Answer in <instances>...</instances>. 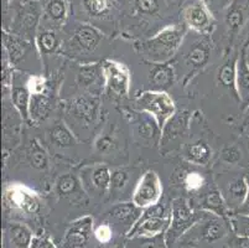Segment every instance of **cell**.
Listing matches in <instances>:
<instances>
[{"instance_id":"obj_1","label":"cell","mask_w":249,"mask_h":248,"mask_svg":"<svg viewBox=\"0 0 249 248\" xmlns=\"http://www.w3.org/2000/svg\"><path fill=\"white\" fill-rule=\"evenodd\" d=\"M183 0H122L121 38L145 40L178 24Z\"/></svg>"},{"instance_id":"obj_2","label":"cell","mask_w":249,"mask_h":248,"mask_svg":"<svg viewBox=\"0 0 249 248\" xmlns=\"http://www.w3.org/2000/svg\"><path fill=\"white\" fill-rule=\"evenodd\" d=\"M61 117L81 142L93 140L107 115L103 113L102 95H77L62 99Z\"/></svg>"},{"instance_id":"obj_3","label":"cell","mask_w":249,"mask_h":248,"mask_svg":"<svg viewBox=\"0 0 249 248\" xmlns=\"http://www.w3.org/2000/svg\"><path fill=\"white\" fill-rule=\"evenodd\" d=\"M63 42L60 56L76 63L98 62L94 56L107 40V35L93 25L76 21L72 19L63 27Z\"/></svg>"},{"instance_id":"obj_4","label":"cell","mask_w":249,"mask_h":248,"mask_svg":"<svg viewBox=\"0 0 249 248\" xmlns=\"http://www.w3.org/2000/svg\"><path fill=\"white\" fill-rule=\"evenodd\" d=\"M216 46L213 36L198 35L191 31L187 33L180 51L173 61L178 77L180 74L182 75L180 82L183 87H187L192 78L210 65Z\"/></svg>"},{"instance_id":"obj_5","label":"cell","mask_w":249,"mask_h":248,"mask_svg":"<svg viewBox=\"0 0 249 248\" xmlns=\"http://www.w3.org/2000/svg\"><path fill=\"white\" fill-rule=\"evenodd\" d=\"M93 25L109 38L121 35L122 0H71V17Z\"/></svg>"},{"instance_id":"obj_6","label":"cell","mask_w":249,"mask_h":248,"mask_svg":"<svg viewBox=\"0 0 249 248\" xmlns=\"http://www.w3.org/2000/svg\"><path fill=\"white\" fill-rule=\"evenodd\" d=\"M189 30L182 22L162 29L160 33L145 40L133 41L134 51L145 63L173 62Z\"/></svg>"},{"instance_id":"obj_7","label":"cell","mask_w":249,"mask_h":248,"mask_svg":"<svg viewBox=\"0 0 249 248\" xmlns=\"http://www.w3.org/2000/svg\"><path fill=\"white\" fill-rule=\"evenodd\" d=\"M94 155L101 158L103 163H115V165H125L128 161V142L124 131L115 120L106 117L101 129L93 139Z\"/></svg>"},{"instance_id":"obj_8","label":"cell","mask_w":249,"mask_h":248,"mask_svg":"<svg viewBox=\"0 0 249 248\" xmlns=\"http://www.w3.org/2000/svg\"><path fill=\"white\" fill-rule=\"evenodd\" d=\"M3 55L17 71L29 75H38L44 72L41 56L37 47L31 41L19 38L14 34L3 31Z\"/></svg>"},{"instance_id":"obj_9","label":"cell","mask_w":249,"mask_h":248,"mask_svg":"<svg viewBox=\"0 0 249 248\" xmlns=\"http://www.w3.org/2000/svg\"><path fill=\"white\" fill-rule=\"evenodd\" d=\"M42 195L21 183H4V212L21 213L24 216H38L42 210Z\"/></svg>"},{"instance_id":"obj_10","label":"cell","mask_w":249,"mask_h":248,"mask_svg":"<svg viewBox=\"0 0 249 248\" xmlns=\"http://www.w3.org/2000/svg\"><path fill=\"white\" fill-rule=\"evenodd\" d=\"M232 233L230 217H223L216 213L200 210L197 222L186 235L200 243L202 248H211L221 241L230 238Z\"/></svg>"},{"instance_id":"obj_11","label":"cell","mask_w":249,"mask_h":248,"mask_svg":"<svg viewBox=\"0 0 249 248\" xmlns=\"http://www.w3.org/2000/svg\"><path fill=\"white\" fill-rule=\"evenodd\" d=\"M51 155L61 158L65 161L74 164L71 154L77 156L78 145L82 144L76 134L71 131L65 120L61 118H55L52 124H50L44 132V139L41 140Z\"/></svg>"},{"instance_id":"obj_12","label":"cell","mask_w":249,"mask_h":248,"mask_svg":"<svg viewBox=\"0 0 249 248\" xmlns=\"http://www.w3.org/2000/svg\"><path fill=\"white\" fill-rule=\"evenodd\" d=\"M122 113L128 120L130 135L135 144L142 148L159 149L162 129L153 115L132 107L122 108Z\"/></svg>"},{"instance_id":"obj_13","label":"cell","mask_w":249,"mask_h":248,"mask_svg":"<svg viewBox=\"0 0 249 248\" xmlns=\"http://www.w3.org/2000/svg\"><path fill=\"white\" fill-rule=\"evenodd\" d=\"M41 18L42 4L40 0H31L30 3L26 4H17L14 1V10L11 15V20L8 27L3 31L14 34L19 38L35 44Z\"/></svg>"},{"instance_id":"obj_14","label":"cell","mask_w":249,"mask_h":248,"mask_svg":"<svg viewBox=\"0 0 249 248\" xmlns=\"http://www.w3.org/2000/svg\"><path fill=\"white\" fill-rule=\"evenodd\" d=\"M192 114L187 109H178V112L166 122L161 131L159 152L161 155L180 153L187 143L192 127Z\"/></svg>"},{"instance_id":"obj_15","label":"cell","mask_w":249,"mask_h":248,"mask_svg":"<svg viewBox=\"0 0 249 248\" xmlns=\"http://www.w3.org/2000/svg\"><path fill=\"white\" fill-rule=\"evenodd\" d=\"M71 70L72 74H73L71 87L61 91V95L65 91H69V98H71V97L77 95H83V93L98 95H104L106 85H104V75L103 67H102V61L88 63L72 62Z\"/></svg>"},{"instance_id":"obj_16","label":"cell","mask_w":249,"mask_h":248,"mask_svg":"<svg viewBox=\"0 0 249 248\" xmlns=\"http://www.w3.org/2000/svg\"><path fill=\"white\" fill-rule=\"evenodd\" d=\"M171 221V202L161 200L150 208L144 209L137 225L133 227L128 238L130 237H154L166 235Z\"/></svg>"},{"instance_id":"obj_17","label":"cell","mask_w":249,"mask_h":248,"mask_svg":"<svg viewBox=\"0 0 249 248\" xmlns=\"http://www.w3.org/2000/svg\"><path fill=\"white\" fill-rule=\"evenodd\" d=\"M104 75V95L115 103L121 104L129 98L132 75L128 66L112 58L102 60Z\"/></svg>"},{"instance_id":"obj_18","label":"cell","mask_w":249,"mask_h":248,"mask_svg":"<svg viewBox=\"0 0 249 248\" xmlns=\"http://www.w3.org/2000/svg\"><path fill=\"white\" fill-rule=\"evenodd\" d=\"M132 108L149 113L159 123L160 128H164L167 120L176 112V104L173 97L161 91H142L135 95Z\"/></svg>"},{"instance_id":"obj_19","label":"cell","mask_w":249,"mask_h":248,"mask_svg":"<svg viewBox=\"0 0 249 248\" xmlns=\"http://www.w3.org/2000/svg\"><path fill=\"white\" fill-rule=\"evenodd\" d=\"M223 24V54L234 49L242 31L249 22V0H232L221 14Z\"/></svg>"},{"instance_id":"obj_20","label":"cell","mask_w":249,"mask_h":248,"mask_svg":"<svg viewBox=\"0 0 249 248\" xmlns=\"http://www.w3.org/2000/svg\"><path fill=\"white\" fill-rule=\"evenodd\" d=\"M180 21L191 33L213 36L217 30V19L202 0H183Z\"/></svg>"},{"instance_id":"obj_21","label":"cell","mask_w":249,"mask_h":248,"mask_svg":"<svg viewBox=\"0 0 249 248\" xmlns=\"http://www.w3.org/2000/svg\"><path fill=\"white\" fill-rule=\"evenodd\" d=\"M78 176L89 199L103 200L109 197L112 176L109 164L101 161L85 164L78 169Z\"/></svg>"},{"instance_id":"obj_22","label":"cell","mask_w":249,"mask_h":248,"mask_svg":"<svg viewBox=\"0 0 249 248\" xmlns=\"http://www.w3.org/2000/svg\"><path fill=\"white\" fill-rule=\"evenodd\" d=\"M200 217V210L194 209L186 196H178L171 200V221L166 232L167 246L186 235Z\"/></svg>"},{"instance_id":"obj_23","label":"cell","mask_w":249,"mask_h":248,"mask_svg":"<svg viewBox=\"0 0 249 248\" xmlns=\"http://www.w3.org/2000/svg\"><path fill=\"white\" fill-rule=\"evenodd\" d=\"M24 126V119L11 102L10 93H3V161L22 144Z\"/></svg>"},{"instance_id":"obj_24","label":"cell","mask_w":249,"mask_h":248,"mask_svg":"<svg viewBox=\"0 0 249 248\" xmlns=\"http://www.w3.org/2000/svg\"><path fill=\"white\" fill-rule=\"evenodd\" d=\"M183 163H185L183 167H178L174 172V183L183 192H186L189 201H194L210 186L213 185L214 179L205 170L207 168L196 167L186 161Z\"/></svg>"},{"instance_id":"obj_25","label":"cell","mask_w":249,"mask_h":248,"mask_svg":"<svg viewBox=\"0 0 249 248\" xmlns=\"http://www.w3.org/2000/svg\"><path fill=\"white\" fill-rule=\"evenodd\" d=\"M142 213V209L134 204L132 200L129 201H118L112 205L102 217V221L107 222L115 233L122 236L128 235L137 225L138 220Z\"/></svg>"},{"instance_id":"obj_26","label":"cell","mask_w":249,"mask_h":248,"mask_svg":"<svg viewBox=\"0 0 249 248\" xmlns=\"http://www.w3.org/2000/svg\"><path fill=\"white\" fill-rule=\"evenodd\" d=\"M246 172H222L219 176L214 179L231 213L238 210L246 200L248 192Z\"/></svg>"},{"instance_id":"obj_27","label":"cell","mask_w":249,"mask_h":248,"mask_svg":"<svg viewBox=\"0 0 249 248\" xmlns=\"http://www.w3.org/2000/svg\"><path fill=\"white\" fill-rule=\"evenodd\" d=\"M164 188L155 170H145L140 176L132 195V201L140 209H148L162 200Z\"/></svg>"},{"instance_id":"obj_28","label":"cell","mask_w":249,"mask_h":248,"mask_svg":"<svg viewBox=\"0 0 249 248\" xmlns=\"http://www.w3.org/2000/svg\"><path fill=\"white\" fill-rule=\"evenodd\" d=\"M142 169L134 165H118L112 169L110 176L109 199L118 201H129L126 195H130L132 200L133 191L142 176ZM117 201V202H118Z\"/></svg>"},{"instance_id":"obj_29","label":"cell","mask_w":249,"mask_h":248,"mask_svg":"<svg viewBox=\"0 0 249 248\" xmlns=\"http://www.w3.org/2000/svg\"><path fill=\"white\" fill-rule=\"evenodd\" d=\"M20 150V156L25 165L38 174L47 175L52 169V158L44 143L36 136H29L26 140H22V148Z\"/></svg>"},{"instance_id":"obj_30","label":"cell","mask_w":249,"mask_h":248,"mask_svg":"<svg viewBox=\"0 0 249 248\" xmlns=\"http://www.w3.org/2000/svg\"><path fill=\"white\" fill-rule=\"evenodd\" d=\"M93 229L94 218L90 215L81 216L69 225L57 246L60 248H87Z\"/></svg>"},{"instance_id":"obj_31","label":"cell","mask_w":249,"mask_h":248,"mask_svg":"<svg viewBox=\"0 0 249 248\" xmlns=\"http://www.w3.org/2000/svg\"><path fill=\"white\" fill-rule=\"evenodd\" d=\"M52 194H55L60 200H69L72 202L88 201L82 183L78 176V172H69L60 174L52 181Z\"/></svg>"},{"instance_id":"obj_32","label":"cell","mask_w":249,"mask_h":248,"mask_svg":"<svg viewBox=\"0 0 249 248\" xmlns=\"http://www.w3.org/2000/svg\"><path fill=\"white\" fill-rule=\"evenodd\" d=\"M31 75L26 72L15 71L13 83H11L10 98L18 112L20 113L24 119L25 126L31 127L30 118V102H31V91L29 87V78Z\"/></svg>"},{"instance_id":"obj_33","label":"cell","mask_w":249,"mask_h":248,"mask_svg":"<svg viewBox=\"0 0 249 248\" xmlns=\"http://www.w3.org/2000/svg\"><path fill=\"white\" fill-rule=\"evenodd\" d=\"M41 4L42 18L40 27L63 30L71 17V0H42Z\"/></svg>"},{"instance_id":"obj_34","label":"cell","mask_w":249,"mask_h":248,"mask_svg":"<svg viewBox=\"0 0 249 248\" xmlns=\"http://www.w3.org/2000/svg\"><path fill=\"white\" fill-rule=\"evenodd\" d=\"M239 50L233 49L231 51L225 52V58L217 70L216 75V85L222 90L230 92L231 95L238 103V95L235 90V76H237V61H238Z\"/></svg>"},{"instance_id":"obj_35","label":"cell","mask_w":249,"mask_h":248,"mask_svg":"<svg viewBox=\"0 0 249 248\" xmlns=\"http://www.w3.org/2000/svg\"><path fill=\"white\" fill-rule=\"evenodd\" d=\"M181 159L186 163L201 168H208L214 158L213 148L202 138L187 142L180 152Z\"/></svg>"},{"instance_id":"obj_36","label":"cell","mask_w":249,"mask_h":248,"mask_svg":"<svg viewBox=\"0 0 249 248\" xmlns=\"http://www.w3.org/2000/svg\"><path fill=\"white\" fill-rule=\"evenodd\" d=\"M63 42V31L55 29H42L40 27L35 38V45L41 56L42 66L53 56H60Z\"/></svg>"},{"instance_id":"obj_37","label":"cell","mask_w":249,"mask_h":248,"mask_svg":"<svg viewBox=\"0 0 249 248\" xmlns=\"http://www.w3.org/2000/svg\"><path fill=\"white\" fill-rule=\"evenodd\" d=\"M190 204L196 210L207 211V212L216 213V215L223 216V217H230L231 215L227 204H226L225 199L222 196L218 186L216 185V181L203 194H201L197 199L194 200V201H190Z\"/></svg>"},{"instance_id":"obj_38","label":"cell","mask_w":249,"mask_h":248,"mask_svg":"<svg viewBox=\"0 0 249 248\" xmlns=\"http://www.w3.org/2000/svg\"><path fill=\"white\" fill-rule=\"evenodd\" d=\"M150 70L148 72L149 91L166 92L178 82V75L173 62L169 63H148Z\"/></svg>"},{"instance_id":"obj_39","label":"cell","mask_w":249,"mask_h":248,"mask_svg":"<svg viewBox=\"0 0 249 248\" xmlns=\"http://www.w3.org/2000/svg\"><path fill=\"white\" fill-rule=\"evenodd\" d=\"M33 229L22 222H6L3 229V248H30Z\"/></svg>"},{"instance_id":"obj_40","label":"cell","mask_w":249,"mask_h":248,"mask_svg":"<svg viewBox=\"0 0 249 248\" xmlns=\"http://www.w3.org/2000/svg\"><path fill=\"white\" fill-rule=\"evenodd\" d=\"M235 90L242 111H249V62L247 57V47L242 45L237 61Z\"/></svg>"},{"instance_id":"obj_41","label":"cell","mask_w":249,"mask_h":248,"mask_svg":"<svg viewBox=\"0 0 249 248\" xmlns=\"http://www.w3.org/2000/svg\"><path fill=\"white\" fill-rule=\"evenodd\" d=\"M126 248H169L166 236L159 235L154 237H130L126 238Z\"/></svg>"},{"instance_id":"obj_42","label":"cell","mask_w":249,"mask_h":248,"mask_svg":"<svg viewBox=\"0 0 249 248\" xmlns=\"http://www.w3.org/2000/svg\"><path fill=\"white\" fill-rule=\"evenodd\" d=\"M243 155L242 147H239L237 143H232L222 148L219 152V160L223 163V165H228L231 168L237 167L243 160Z\"/></svg>"},{"instance_id":"obj_43","label":"cell","mask_w":249,"mask_h":248,"mask_svg":"<svg viewBox=\"0 0 249 248\" xmlns=\"http://www.w3.org/2000/svg\"><path fill=\"white\" fill-rule=\"evenodd\" d=\"M230 222L234 235L249 237V215L231 213Z\"/></svg>"},{"instance_id":"obj_44","label":"cell","mask_w":249,"mask_h":248,"mask_svg":"<svg viewBox=\"0 0 249 248\" xmlns=\"http://www.w3.org/2000/svg\"><path fill=\"white\" fill-rule=\"evenodd\" d=\"M30 248H60L50 238L49 233L46 232H38L35 233L33 238Z\"/></svg>"},{"instance_id":"obj_45","label":"cell","mask_w":249,"mask_h":248,"mask_svg":"<svg viewBox=\"0 0 249 248\" xmlns=\"http://www.w3.org/2000/svg\"><path fill=\"white\" fill-rule=\"evenodd\" d=\"M93 248H126V237L118 235L113 240L108 241L106 243L94 242Z\"/></svg>"},{"instance_id":"obj_46","label":"cell","mask_w":249,"mask_h":248,"mask_svg":"<svg viewBox=\"0 0 249 248\" xmlns=\"http://www.w3.org/2000/svg\"><path fill=\"white\" fill-rule=\"evenodd\" d=\"M227 248H249V237L232 233L227 240Z\"/></svg>"},{"instance_id":"obj_47","label":"cell","mask_w":249,"mask_h":248,"mask_svg":"<svg viewBox=\"0 0 249 248\" xmlns=\"http://www.w3.org/2000/svg\"><path fill=\"white\" fill-rule=\"evenodd\" d=\"M169 248H202L198 242H196L195 240L190 238L187 235H183L182 237L178 238L176 242H174L173 245L170 246Z\"/></svg>"},{"instance_id":"obj_48","label":"cell","mask_w":249,"mask_h":248,"mask_svg":"<svg viewBox=\"0 0 249 248\" xmlns=\"http://www.w3.org/2000/svg\"><path fill=\"white\" fill-rule=\"evenodd\" d=\"M246 179H247V183H248V192H247L246 200H244L243 205H242L241 208H239L238 210L233 213H239V215H249V170L246 172Z\"/></svg>"},{"instance_id":"obj_49","label":"cell","mask_w":249,"mask_h":248,"mask_svg":"<svg viewBox=\"0 0 249 248\" xmlns=\"http://www.w3.org/2000/svg\"><path fill=\"white\" fill-rule=\"evenodd\" d=\"M239 40H241V46L242 45H249V22L244 27V30L242 31L241 36H239Z\"/></svg>"},{"instance_id":"obj_50","label":"cell","mask_w":249,"mask_h":248,"mask_svg":"<svg viewBox=\"0 0 249 248\" xmlns=\"http://www.w3.org/2000/svg\"><path fill=\"white\" fill-rule=\"evenodd\" d=\"M17 4H26V3H30L31 0H14Z\"/></svg>"},{"instance_id":"obj_51","label":"cell","mask_w":249,"mask_h":248,"mask_svg":"<svg viewBox=\"0 0 249 248\" xmlns=\"http://www.w3.org/2000/svg\"><path fill=\"white\" fill-rule=\"evenodd\" d=\"M247 47V57H248V62H249V45H244Z\"/></svg>"},{"instance_id":"obj_52","label":"cell","mask_w":249,"mask_h":248,"mask_svg":"<svg viewBox=\"0 0 249 248\" xmlns=\"http://www.w3.org/2000/svg\"><path fill=\"white\" fill-rule=\"evenodd\" d=\"M221 248H227V243H226V246H223V247H221Z\"/></svg>"},{"instance_id":"obj_53","label":"cell","mask_w":249,"mask_h":248,"mask_svg":"<svg viewBox=\"0 0 249 248\" xmlns=\"http://www.w3.org/2000/svg\"><path fill=\"white\" fill-rule=\"evenodd\" d=\"M248 135H249V132H248Z\"/></svg>"}]
</instances>
